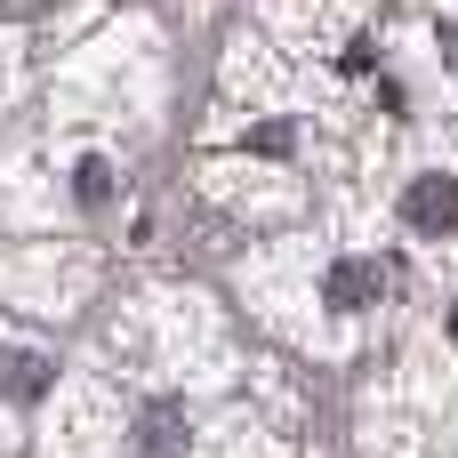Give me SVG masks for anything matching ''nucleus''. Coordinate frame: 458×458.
Returning <instances> with one entry per match:
<instances>
[{
    "label": "nucleus",
    "instance_id": "1",
    "mask_svg": "<svg viewBox=\"0 0 458 458\" xmlns=\"http://www.w3.org/2000/svg\"><path fill=\"white\" fill-rule=\"evenodd\" d=\"M411 225L419 233H451L458 225V177H419L411 185Z\"/></svg>",
    "mask_w": 458,
    "mask_h": 458
}]
</instances>
